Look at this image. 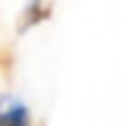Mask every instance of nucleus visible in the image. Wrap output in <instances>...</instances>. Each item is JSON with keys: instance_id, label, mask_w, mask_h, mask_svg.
Instances as JSON below:
<instances>
[{"instance_id": "f257e3e1", "label": "nucleus", "mask_w": 126, "mask_h": 126, "mask_svg": "<svg viewBox=\"0 0 126 126\" xmlns=\"http://www.w3.org/2000/svg\"><path fill=\"white\" fill-rule=\"evenodd\" d=\"M0 126H30V115L25 110V104L8 99L0 107Z\"/></svg>"}, {"instance_id": "f03ea898", "label": "nucleus", "mask_w": 126, "mask_h": 126, "mask_svg": "<svg viewBox=\"0 0 126 126\" xmlns=\"http://www.w3.org/2000/svg\"><path fill=\"white\" fill-rule=\"evenodd\" d=\"M49 16V3H41V0H30L25 8V19H22V30H28L30 25L41 22V19Z\"/></svg>"}]
</instances>
